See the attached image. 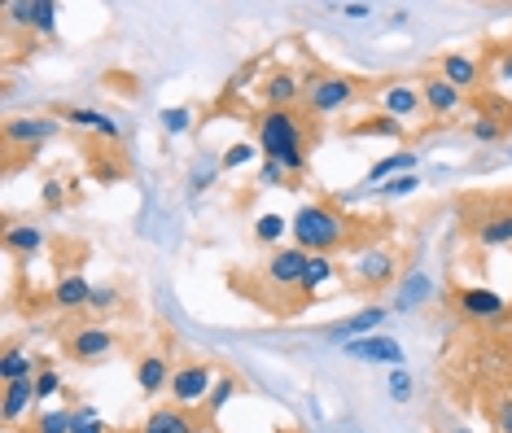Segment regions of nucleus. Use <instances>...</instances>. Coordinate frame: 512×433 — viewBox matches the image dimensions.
<instances>
[{
    "label": "nucleus",
    "instance_id": "f257e3e1",
    "mask_svg": "<svg viewBox=\"0 0 512 433\" xmlns=\"http://www.w3.org/2000/svg\"><path fill=\"white\" fill-rule=\"evenodd\" d=\"M316 140V127H311L307 110H259L254 114V145L263 149V158L281 162V167L294 175H307L311 158L307 145Z\"/></svg>",
    "mask_w": 512,
    "mask_h": 433
},
{
    "label": "nucleus",
    "instance_id": "f03ea898",
    "mask_svg": "<svg viewBox=\"0 0 512 433\" xmlns=\"http://www.w3.org/2000/svg\"><path fill=\"white\" fill-rule=\"evenodd\" d=\"M289 237H294L298 250L329 254L333 259V254L351 241V224H346V215L333 202H307V206H298L294 219H289Z\"/></svg>",
    "mask_w": 512,
    "mask_h": 433
},
{
    "label": "nucleus",
    "instance_id": "7ed1b4c3",
    "mask_svg": "<svg viewBox=\"0 0 512 433\" xmlns=\"http://www.w3.org/2000/svg\"><path fill=\"white\" fill-rule=\"evenodd\" d=\"M364 84H359L355 75H342V70H307L302 75V110L311 114V119H333V114H346L351 105L364 101Z\"/></svg>",
    "mask_w": 512,
    "mask_h": 433
},
{
    "label": "nucleus",
    "instance_id": "20e7f679",
    "mask_svg": "<svg viewBox=\"0 0 512 433\" xmlns=\"http://www.w3.org/2000/svg\"><path fill=\"white\" fill-rule=\"evenodd\" d=\"M62 114H14V119L0 123V140H5V171L14 175L18 171V158L22 154H36L40 145H49V140L62 136Z\"/></svg>",
    "mask_w": 512,
    "mask_h": 433
},
{
    "label": "nucleus",
    "instance_id": "39448f33",
    "mask_svg": "<svg viewBox=\"0 0 512 433\" xmlns=\"http://www.w3.org/2000/svg\"><path fill=\"white\" fill-rule=\"evenodd\" d=\"M346 280H351L359 294H381V289H390L394 280H399V250L381 245V241L355 250L351 267H346Z\"/></svg>",
    "mask_w": 512,
    "mask_h": 433
},
{
    "label": "nucleus",
    "instance_id": "423d86ee",
    "mask_svg": "<svg viewBox=\"0 0 512 433\" xmlns=\"http://www.w3.org/2000/svg\"><path fill=\"white\" fill-rule=\"evenodd\" d=\"M114 350H119V333L106 320H88L62 333V355L71 364H106Z\"/></svg>",
    "mask_w": 512,
    "mask_h": 433
},
{
    "label": "nucleus",
    "instance_id": "0eeeda50",
    "mask_svg": "<svg viewBox=\"0 0 512 433\" xmlns=\"http://www.w3.org/2000/svg\"><path fill=\"white\" fill-rule=\"evenodd\" d=\"M372 105L381 114L399 123H412V119H425V101H421V79H403V75H390V79H377L368 88Z\"/></svg>",
    "mask_w": 512,
    "mask_h": 433
},
{
    "label": "nucleus",
    "instance_id": "6e6552de",
    "mask_svg": "<svg viewBox=\"0 0 512 433\" xmlns=\"http://www.w3.org/2000/svg\"><path fill=\"white\" fill-rule=\"evenodd\" d=\"M219 381V368L206 364V359H176L171 368V403L180 407H206Z\"/></svg>",
    "mask_w": 512,
    "mask_h": 433
},
{
    "label": "nucleus",
    "instance_id": "1a4fd4ad",
    "mask_svg": "<svg viewBox=\"0 0 512 433\" xmlns=\"http://www.w3.org/2000/svg\"><path fill=\"white\" fill-rule=\"evenodd\" d=\"M307 250H298V245H281V250H272L259 267V280L267 294H294L298 298V285H302V272H307Z\"/></svg>",
    "mask_w": 512,
    "mask_h": 433
},
{
    "label": "nucleus",
    "instance_id": "9d476101",
    "mask_svg": "<svg viewBox=\"0 0 512 433\" xmlns=\"http://www.w3.org/2000/svg\"><path fill=\"white\" fill-rule=\"evenodd\" d=\"M456 311L469 324H499L508 315V298L491 285H464L456 289Z\"/></svg>",
    "mask_w": 512,
    "mask_h": 433
},
{
    "label": "nucleus",
    "instance_id": "9b49d317",
    "mask_svg": "<svg viewBox=\"0 0 512 433\" xmlns=\"http://www.w3.org/2000/svg\"><path fill=\"white\" fill-rule=\"evenodd\" d=\"M5 27L27 35H57V5L53 0H9Z\"/></svg>",
    "mask_w": 512,
    "mask_h": 433
},
{
    "label": "nucleus",
    "instance_id": "f8f14e48",
    "mask_svg": "<svg viewBox=\"0 0 512 433\" xmlns=\"http://www.w3.org/2000/svg\"><path fill=\"white\" fill-rule=\"evenodd\" d=\"M263 110H302V75L289 66H276L259 79Z\"/></svg>",
    "mask_w": 512,
    "mask_h": 433
},
{
    "label": "nucleus",
    "instance_id": "ddd939ff",
    "mask_svg": "<svg viewBox=\"0 0 512 433\" xmlns=\"http://www.w3.org/2000/svg\"><path fill=\"white\" fill-rule=\"evenodd\" d=\"M390 311L394 307H381V302H372V307H359V311H351V315H342L337 324H329L324 329V337L329 342H359V337H372V333H381L386 329V320H390Z\"/></svg>",
    "mask_w": 512,
    "mask_h": 433
},
{
    "label": "nucleus",
    "instance_id": "4468645a",
    "mask_svg": "<svg viewBox=\"0 0 512 433\" xmlns=\"http://www.w3.org/2000/svg\"><path fill=\"white\" fill-rule=\"evenodd\" d=\"M421 101H425V114L429 119H438V123H447V119H460L464 114V105H469V97H464L460 88H451L442 75H421Z\"/></svg>",
    "mask_w": 512,
    "mask_h": 433
},
{
    "label": "nucleus",
    "instance_id": "2eb2a0df",
    "mask_svg": "<svg viewBox=\"0 0 512 433\" xmlns=\"http://www.w3.org/2000/svg\"><path fill=\"white\" fill-rule=\"evenodd\" d=\"M206 425H211V420L193 416V407L162 403V407H154V412L141 420V429H132V433H202Z\"/></svg>",
    "mask_w": 512,
    "mask_h": 433
},
{
    "label": "nucleus",
    "instance_id": "dca6fc26",
    "mask_svg": "<svg viewBox=\"0 0 512 433\" xmlns=\"http://www.w3.org/2000/svg\"><path fill=\"white\" fill-rule=\"evenodd\" d=\"M434 75H442L451 88H460L464 97H469V92H473V88L486 79V62H482V57H473V53L451 49V53H442V57H438Z\"/></svg>",
    "mask_w": 512,
    "mask_h": 433
},
{
    "label": "nucleus",
    "instance_id": "f3484780",
    "mask_svg": "<svg viewBox=\"0 0 512 433\" xmlns=\"http://www.w3.org/2000/svg\"><path fill=\"white\" fill-rule=\"evenodd\" d=\"M88 298H92V285L84 280V272H62V276L53 280V289H49L53 311H62V315L88 311Z\"/></svg>",
    "mask_w": 512,
    "mask_h": 433
},
{
    "label": "nucleus",
    "instance_id": "a211bd4d",
    "mask_svg": "<svg viewBox=\"0 0 512 433\" xmlns=\"http://www.w3.org/2000/svg\"><path fill=\"white\" fill-rule=\"evenodd\" d=\"M346 355L364 359V364H386V368H403V346L390 333H372L359 342H346Z\"/></svg>",
    "mask_w": 512,
    "mask_h": 433
},
{
    "label": "nucleus",
    "instance_id": "6ab92c4d",
    "mask_svg": "<svg viewBox=\"0 0 512 433\" xmlns=\"http://www.w3.org/2000/svg\"><path fill=\"white\" fill-rule=\"evenodd\" d=\"M337 280V263L329 259V254H311L307 259V272H302V285H298V298H294V315L307 307V302H316L324 289H329Z\"/></svg>",
    "mask_w": 512,
    "mask_h": 433
},
{
    "label": "nucleus",
    "instance_id": "aec40b11",
    "mask_svg": "<svg viewBox=\"0 0 512 433\" xmlns=\"http://www.w3.org/2000/svg\"><path fill=\"white\" fill-rule=\"evenodd\" d=\"M62 123H66V127H75V132H88V136L110 140V145H119V140H123V127L114 123L110 114L88 110V105H66V110H62Z\"/></svg>",
    "mask_w": 512,
    "mask_h": 433
},
{
    "label": "nucleus",
    "instance_id": "412c9836",
    "mask_svg": "<svg viewBox=\"0 0 512 433\" xmlns=\"http://www.w3.org/2000/svg\"><path fill=\"white\" fill-rule=\"evenodd\" d=\"M36 381H14L5 385V399H0V420H5V429H18L27 416H36Z\"/></svg>",
    "mask_w": 512,
    "mask_h": 433
},
{
    "label": "nucleus",
    "instance_id": "4be33fe9",
    "mask_svg": "<svg viewBox=\"0 0 512 433\" xmlns=\"http://www.w3.org/2000/svg\"><path fill=\"white\" fill-rule=\"evenodd\" d=\"M469 237H473V245H482V250H504V245H512V206L482 215L469 228Z\"/></svg>",
    "mask_w": 512,
    "mask_h": 433
},
{
    "label": "nucleus",
    "instance_id": "5701e85b",
    "mask_svg": "<svg viewBox=\"0 0 512 433\" xmlns=\"http://www.w3.org/2000/svg\"><path fill=\"white\" fill-rule=\"evenodd\" d=\"M171 359L162 355V350H149V355H141L136 359V385H141V394H149V399H154V394H162V390H171Z\"/></svg>",
    "mask_w": 512,
    "mask_h": 433
},
{
    "label": "nucleus",
    "instance_id": "b1692460",
    "mask_svg": "<svg viewBox=\"0 0 512 433\" xmlns=\"http://www.w3.org/2000/svg\"><path fill=\"white\" fill-rule=\"evenodd\" d=\"M346 132H351L355 140H394V145H403L407 140V123L399 119H390V114H381V110H372L364 114V119H355V123H346Z\"/></svg>",
    "mask_w": 512,
    "mask_h": 433
},
{
    "label": "nucleus",
    "instance_id": "393cba45",
    "mask_svg": "<svg viewBox=\"0 0 512 433\" xmlns=\"http://www.w3.org/2000/svg\"><path fill=\"white\" fill-rule=\"evenodd\" d=\"M44 364L36 355H31L22 342H9L5 346V355H0V381L5 385H14V381H36V372H40Z\"/></svg>",
    "mask_w": 512,
    "mask_h": 433
},
{
    "label": "nucleus",
    "instance_id": "a878e982",
    "mask_svg": "<svg viewBox=\"0 0 512 433\" xmlns=\"http://www.w3.org/2000/svg\"><path fill=\"white\" fill-rule=\"evenodd\" d=\"M5 250L14 254V259H36V254H44V228H36V224H14L9 219L5 224Z\"/></svg>",
    "mask_w": 512,
    "mask_h": 433
},
{
    "label": "nucleus",
    "instance_id": "bb28decb",
    "mask_svg": "<svg viewBox=\"0 0 512 433\" xmlns=\"http://www.w3.org/2000/svg\"><path fill=\"white\" fill-rule=\"evenodd\" d=\"M412 171H416V154H412V149H394L390 158H377V162H372L364 184H372V189H377V184H390V180H399V175H412Z\"/></svg>",
    "mask_w": 512,
    "mask_h": 433
},
{
    "label": "nucleus",
    "instance_id": "cd10ccee",
    "mask_svg": "<svg viewBox=\"0 0 512 433\" xmlns=\"http://www.w3.org/2000/svg\"><path fill=\"white\" fill-rule=\"evenodd\" d=\"M429 294H434V280L425 272H407L399 280V298H394V311H412V307H425Z\"/></svg>",
    "mask_w": 512,
    "mask_h": 433
},
{
    "label": "nucleus",
    "instance_id": "c85d7f7f",
    "mask_svg": "<svg viewBox=\"0 0 512 433\" xmlns=\"http://www.w3.org/2000/svg\"><path fill=\"white\" fill-rule=\"evenodd\" d=\"M512 132V114H477L469 123V136L477 145H499V140H508Z\"/></svg>",
    "mask_w": 512,
    "mask_h": 433
},
{
    "label": "nucleus",
    "instance_id": "c756f323",
    "mask_svg": "<svg viewBox=\"0 0 512 433\" xmlns=\"http://www.w3.org/2000/svg\"><path fill=\"white\" fill-rule=\"evenodd\" d=\"M289 237V219L285 215H276V210H267V215L254 219V241L267 245V250H281Z\"/></svg>",
    "mask_w": 512,
    "mask_h": 433
},
{
    "label": "nucleus",
    "instance_id": "7c9ffc66",
    "mask_svg": "<svg viewBox=\"0 0 512 433\" xmlns=\"http://www.w3.org/2000/svg\"><path fill=\"white\" fill-rule=\"evenodd\" d=\"M75 429V412L71 407H40L36 416H31L27 433H71Z\"/></svg>",
    "mask_w": 512,
    "mask_h": 433
},
{
    "label": "nucleus",
    "instance_id": "2f4dec72",
    "mask_svg": "<svg viewBox=\"0 0 512 433\" xmlns=\"http://www.w3.org/2000/svg\"><path fill=\"white\" fill-rule=\"evenodd\" d=\"M237 390H241V381L232 377V372H219V381H215L211 399H206V407H202V416H206V420H211V425H215V420H219V412H224V407H228L232 399H237Z\"/></svg>",
    "mask_w": 512,
    "mask_h": 433
},
{
    "label": "nucleus",
    "instance_id": "473e14b6",
    "mask_svg": "<svg viewBox=\"0 0 512 433\" xmlns=\"http://www.w3.org/2000/svg\"><path fill=\"white\" fill-rule=\"evenodd\" d=\"M219 162H224V171H241V167H250V162H263V149L254 145V140H232L224 154H219Z\"/></svg>",
    "mask_w": 512,
    "mask_h": 433
},
{
    "label": "nucleus",
    "instance_id": "72a5a7b5",
    "mask_svg": "<svg viewBox=\"0 0 512 433\" xmlns=\"http://www.w3.org/2000/svg\"><path fill=\"white\" fill-rule=\"evenodd\" d=\"M88 311H92V315H97V320H106V315H114V311H123V289H119V285H92Z\"/></svg>",
    "mask_w": 512,
    "mask_h": 433
},
{
    "label": "nucleus",
    "instance_id": "f704fd0d",
    "mask_svg": "<svg viewBox=\"0 0 512 433\" xmlns=\"http://www.w3.org/2000/svg\"><path fill=\"white\" fill-rule=\"evenodd\" d=\"M158 123H162V132L167 136H184L193 127V110L189 105H167V110L158 114Z\"/></svg>",
    "mask_w": 512,
    "mask_h": 433
},
{
    "label": "nucleus",
    "instance_id": "c9c22d12",
    "mask_svg": "<svg viewBox=\"0 0 512 433\" xmlns=\"http://www.w3.org/2000/svg\"><path fill=\"white\" fill-rule=\"evenodd\" d=\"M71 412H75V429L71 433H114L92 403H79V407H71Z\"/></svg>",
    "mask_w": 512,
    "mask_h": 433
},
{
    "label": "nucleus",
    "instance_id": "e433bc0d",
    "mask_svg": "<svg viewBox=\"0 0 512 433\" xmlns=\"http://www.w3.org/2000/svg\"><path fill=\"white\" fill-rule=\"evenodd\" d=\"M259 184H263V189H285V184H294V175H289L281 162L263 158V162H259Z\"/></svg>",
    "mask_w": 512,
    "mask_h": 433
},
{
    "label": "nucleus",
    "instance_id": "4c0bfd02",
    "mask_svg": "<svg viewBox=\"0 0 512 433\" xmlns=\"http://www.w3.org/2000/svg\"><path fill=\"white\" fill-rule=\"evenodd\" d=\"M486 75H491L495 84H512V49H495L491 62H486Z\"/></svg>",
    "mask_w": 512,
    "mask_h": 433
},
{
    "label": "nucleus",
    "instance_id": "58836bf2",
    "mask_svg": "<svg viewBox=\"0 0 512 433\" xmlns=\"http://www.w3.org/2000/svg\"><path fill=\"white\" fill-rule=\"evenodd\" d=\"M36 394H40V403H49L53 394H62V372L44 364V368L36 372Z\"/></svg>",
    "mask_w": 512,
    "mask_h": 433
},
{
    "label": "nucleus",
    "instance_id": "ea45409f",
    "mask_svg": "<svg viewBox=\"0 0 512 433\" xmlns=\"http://www.w3.org/2000/svg\"><path fill=\"white\" fill-rule=\"evenodd\" d=\"M407 193H421V175H399V180H390V184H381V197H390V202H399V197Z\"/></svg>",
    "mask_w": 512,
    "mask_h": 433
},
{
    "label": "nucleus",
    "instance_id": "a19ab883",
    "mask_svg": "<svg viewBox=\"0 0 512 433\" xmlns=\"http://www.w3.org/2000/svg\"><path fill=\"white\" fill-rule=\"evenodd\" d=\"M219 171H224V162H219V158H202V162H197V167H193L189 189H193V193H202V184H211Z\"/></svg>",
    "mask_w": 512,
    "mask_h": 433
},
{
    "label": "nucleus",
    "instance_id": "79ce46f5",
    "mask_svg": "<svg viewBox=\"0 0 512 433\" xmlns=\"http://www.w3.org/2000/svg\"><path fill=\"white\" fill-rule=\"evenodd\" d=\"M390 399L394 403L412 399V377H407V368H390Z\"/></svg>",
    "mask_w": 512,
    "mask_h": 433
},
{
    "label": "nucleus",
    "instance_id": "37998d69",
    "mask_svg": "<svg viewBox=\"0 0 512 433\" xmlns=\"http://www.w3.org/2000/svg\"><path fill=\"white\" fill-rule=\"evenodd\" d=\"M40 202L49 206V210H62V206H66V184L57 180V175H53V180H44V189H40Z\"/></svg>",
    "mask_w": 512,
    "mask_h": 433
},
{
    "label": "nucleus",
    "instance_id": "c03bdc74",
    "mask_svg": "<svg viewBox=\"0 0 512 433\" xmlns=\"http://www.w3.org/2000/svg\"><path fill=\"white\" fill-rule=\"evenodd\" d=\"M495 433H512V394L495 403Z\"/></svg>",
    "mask_w": 512,
    "mask_h": 433
},
{
    "label": "nucleus",
    "instance_id": "a18cd8bd",
    "mask_svg": "<svg viewBox=\"0 0 512 433\" xmlns=\"http://www.w3.org/2000/svg\"><path fill=\"white\" fill-rule=\"evenodd\" d=\"M342 14L359 22V18H368V14H372V5H359V0H355V5H342Z\"/></svg>",
    "mask_w": 512,
    "mask_h": 433
},
{
    "label": "nucleus",
    "instance_id": "49530a36",
    "mask_svg": "<svg viewBox=\"0 0 512 433\" xmlns=\"http://www.w3.org/2000/svg\"><path fill=\"white\" fill-rule=\"evenodd\" d=\"M504 333H508V342H512V315H508V324H504Z\"/></svg>",
    "mask_w": 512,
    "mask_h": 433
}]
</instances>
